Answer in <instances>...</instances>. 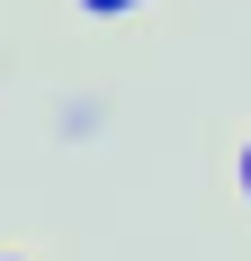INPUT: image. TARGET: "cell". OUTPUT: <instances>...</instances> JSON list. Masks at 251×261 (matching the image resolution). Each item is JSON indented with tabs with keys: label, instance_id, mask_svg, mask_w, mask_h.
Instances as JSON below:
<instances>
[{
	"label": "cell",
	"instance_id": "7a4b0ae2",
	"mask_svg": "<svg viewBox=\"0 0 251 261\" xmlns=\"http://www.w3.org/2000/svg\"><path fill=\"white\" fill-rule=\"evenodd\" d=\"M233 180H242V207H251V135H242V162H233Z\"/></svg>",
	"mask_w": 251,
	"mask_h": 261
},
{
	"label": "cell",
	"instance_id": "3957f363",
	"mask_svg": "<svg viewBox=\"0 0 251 261\" xmlns=\"http://www.w3.org/2000/svg\"><path fill=\"white\" fill-rule=\"evenodd\" d=\"M0 261H27V252H0Z\"/></svg>",
	"mask_w": 251,
	"mask_h": 261
},
{
	"label": "cell",
	"instance_id": "6da1fadb",
	"mask_svg": "<svg viewBox=\"0 0 251 261\" xmlns=\"http://www.w3.org/2000/svg\"><path fill=\"white\" fill-rule=\"evenodd\" d=\"M81 18H135V9H152V0H72Z\"/></svg>",
	"mask_w": 251,
	"mask_h": 261
}]
</instances>
